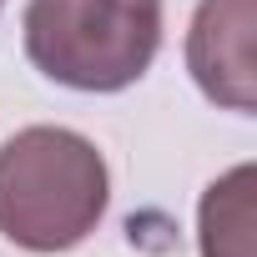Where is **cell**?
<instances>
[{
  "instance_id": "cell-1",
  "label": "cell",
  "mask_w": 257,
  "mask_h": 257,
  "mask_svg": "<svg viewBox=\"0 0 257 257\" xmlns=\"http://www.w3.org/2000/svg\"><path fill=\"white\" fill-rule=\"evenodd\" d=\"M111 197L96 142L66 126H26L0 147V237L26 252L81 247Z\"/></svg>"
},
{
  "instance_id": "cell-3",
  "label": "cell",
  "mask_w": 257,
  "mask_h": 257,
  "mask_svg": "<svg viewBox=\"0 0 257 257\" xmlns=\"http://www.w3.org/2000/svg\"><path fill=\"white\" fill-rule=\"evenodd\" d=\"M187 71L227 111H252V0H202L187 36Z\"/></svg>"
},
{
  "instance_id": "cell-2",
  "label": "cell",
  "mask_w": 257,
  "mask_h": 257,
  "mask_svg": "<svg viewBox=\"0 0 257 257\" xmlns=\"http://www.w3.org/2000/svg\"><path fill=\"white\" fill-rule=\"evenodd\" d=\"M162 51V0H31L26 56L71 91H126Z\"/></svg>"
},
{
  "instance_id": "cell-4",
  "label": "cell",
  "mask_w": 257,
  "mask_h": 257,
  "mask_svg": "<svg viewBox=\"0 0 257 257\" xmlns=\"http://www.w3.org/2000/svg\"><path fill=\"white\" fill-rule=\"evenodd\" d=\"M252 167L227 172L202 197V257H247L252 227Z\"/></svg>"
},
{
  "instance_id": "cell-5",
  "label": "cell",
  "mask_w": 257,
  "mask_h": 257,
  "mask_svg": "<svg viewBox=\"0 0 257 257\" xmlns=\"http://www.w3.org/2000/svg\"><path fill=\"white\" fill-rule=\"evenodd\" d=\"M0 11H6V0H0Z\"/></svg>"
}]
</instances>
